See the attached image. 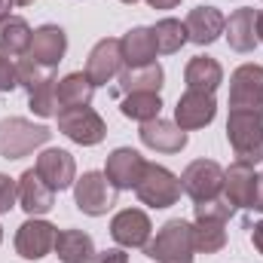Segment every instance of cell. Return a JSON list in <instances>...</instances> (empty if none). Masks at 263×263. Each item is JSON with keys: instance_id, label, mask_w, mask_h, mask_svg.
Instances as JSON below:
<instances>
[{"instance_id": "1", "label": "cell", "mask_w": 263, "mask_h": 263, "mask_svg": "<svg viewBox=\"0 0 263 263\" xmlns=\"http://www.w3.org/2000/svg\"><path fill=\"white\" fill-rule=\"evenodd\" d=\"M144 254L156 263H193V254H196L193 223H187L181 217L162 223L156 239H150L144 245Z\"/></svg>"}, {"instance_id": "2", "label": "cell", "mask_w": 263, "mask_h": 263, "mask_svg": "<svg viewBox=\"0 0 263 263\" xmlns=\"http://www.w3.org/2000/svg\"><path fill=\"white\" fill-rule=\"evenodd\" d=\"M227 138L239 162L257 165L263 159V114L260 110H230Z\"/></svg>"}, {"instance_id": "3", "label": "cell", "mask_w": 263, "mask_h": 263, "mask_svg": "<svg viewBox=\"0 0 263 263\" xmlns=\"http://www.w3.org/2000/svg\"><path fill=\"white\" fill-rule=\"evenodd\" d=\"M52 132L46 126H34L25 117H6L0 120V156L3 159H22L43 147Z\"/></svg>"}, {"instance_id": "4", "label": "cell", "mask_w": 263, "mask_h": 263, "mask_svg": "<svg viewBox=\"0 0 263 263\" xmlns=\"http://www.w3.org/2000/svg\"><path fill=\"white\" fill-rule=\"evenodd\" d=\"M138 199L150 208H168L181 199V178L172 175L165 165H156V162H147L144 165V175L135 187Z\"/></svg>"}, {"instance_id": "5", "label": "cell", "mask_w": 263, "mask_h": 263, "mask_svg": "<svg viewBox=\"0 0 263 263\" xmlns=\"http://www.w3.org/2000/svg\"><path fill=\"white\" fill-rule=\"evenodd\" d=\"M77 208L89 217H101L117 205V187L107 181L104 172H86L80 181H73Z\"/></svg>"}, {"instance_id": "6", "label": "cell", "mask_w": 263, "mask_h": 263, "mask_svg": "<svg viewBox=\"0 0 263 263\" xmlns=\"http://www.w3.org/2000/svg\"><path fill=\"white\" fill-rule=\"evenodd\" d=\"M59 132L67 135L73 144L95 147V144L104 141L107 126H104V120L86 104V107H62V110H59Z\"/></svg>"}, {"instance_id": "7", "label": "cell", "mask_w": 263, "mask_h": 263, "mask_svg": "<svg viewBox=\"0 0 263 263\" xmlns=\"http://www.w3.org/2000/svg\"><path fill=\"white\" fill-rule=\"evenodd\" d=\"M181 190L193 202H208L217 199V193L223 190V168L214 159H196L184 168L181 175Z\"/></svg>"}, {"instance_id": "8", "label": "cell", "mask_w": 263, "mask_h": 263, "mask_svg": "<svg viewBox=\"0 0 263 263\" xmlns=\"http://www.w3.org/2000/svg\"><path fill=\"white\" fill-rule=\"evenodd\" d=\"M230 110H260L263 114V67L242 65L230 77Z\"/></svg>"}, {"instance_id": "9", "label": "cell", "mask_w": 263, "mask_h": 263, "mask_svg": "<svg viewBox=\"0 0 263 263\" xmlns=\"http://www.w3.org/2000/svg\"><path fill=\"white\" fill-rule=\"evenodd\" d=\"M55 233L59 230L52 223H46V220H37V217L25 220L18 227V233H15V251H18V257H25V260L46 257L55 248Z\"/></svg>"}, {"instance_id": "10", "label": "cell", "mask_w": 263, "mask_h": 263, "mask_svg": "<svg viewBox=\"0 0 263 263\" xmlns=\"http://www.w3.org/2000/svg\"><path fill=\"white\" fill-rule=\"evenodd\" d=\"M123 70V52H120V40L104 37L92 46L89 62H86V77L92 80V86H107L114 77H120Z\"/></svg>"}, {"instance_id": "11", "label": "cell", "mask_w": 263, "mask_h": 263, "mask_svg": "<svg viewBox=\"0 0 263 263\" xmlns=\"http://www.w3.org/2000/svg\"><path fill=\"white\" fill-rule=\"evenodd\" d=\"M34 172H37L52 190H67V187H73V181H77V162H73V156H70L67 150H59V147L43 150V153L37 156Z\"/></svg>"}, {"instance_id": "12", "label": "cell", "mask_w": 263, "mask_h": 263, "mask_svg": "<svg viewBox=\"0 0 263 263\" xmlns=\"http://www.w3.org/2000/svg\"><path fill=\"white\" fill-rule=\"evenodd\" d=\"M144 165H147V159H144L138 150L120 147V150H114V153L107 156L104 175H107V181H110L117 190H135L138 181H141V175H144Z\"/></svg>"}, {"instance_id": "13", "label": "cell", "mask_w": 263, "mask_h": 263, "mask_svg": "<svg viewBox=\"0 0 263 263\" xmlns=\"http://www.w3.org/2000/svg\"><path fill=\"white\" fill-rule=\"evenodd\" d=\"M150 233H153V223L138 208H126L110 220V236L123 248H144L150 242Z\"/></svg>"}, {"instance_id": "14", "label": "cell", "mask_w": 263, "mask_h": 263, "mask_svg": "<svg viewBox=\"0 0 263 263\" xmlns=\"http://www.w3.org/2000/svg\"><path fill=\"white\" fill-rule=\"evenodd\" d=\"M217 114V104H214V95L208 92H184L178 98V107H175V123L184 132L190 129H205Z\"/></svg>"}, {"instance_id": "15", "label": "cell", "mask_w": 263, "mask_h": 263, "mask_svg": "<svg viewBox=\"0 0 263 263\" xmlns=\"http://www.w3.org/2000/svg\"><path fill=\"white\" fill-rule=\"evenodd\" d=\"M65 52H67V34L59 25H43V28L34 31L28 59H34L37 65L49 67V70H55L59 62L65 59Z\"/></svg>"}, {"instance_id": "16", "label": "cell", "mask_w": 263, "mask_h": 263, "mask_svg": "<svg viewBox=\"0 0 263 263\" xmlns=\"http://www.w3.org/2000/svg\"><path fill=\"white\" fill-rule=\"evenodd\" d=\"M254 187H257L254 165H248V162H239V159H236V162L223 172V199H227L233 208H251Z\"/></svg>"}, {"instance_id": "17", "label": "cell", "mask_w": 263, "mask_h": 263, "mask_svg": "<svg viewBox=\"0 0 263 263\" xmlns=\"http://www.w3.org/2000/svg\"><path fill=\"white\" fill-rule=\"evenodd\" d=\"M141 141L156 150V153H181L187 147V132L181 129L178 123H168V120H150V123H141Z\"/></svg>"}, {"instance_id": "18", "label": "cell", "mask_w": 263, "mask_h": 263, "mask_svg": "<svg viewBox=\"0 0 263 263\" xmlns=\"http://www.w3.org/2000/svg\"><path fill=\"white\" fill-rule=\"evenodd\" d=\"M18 202H22V208H25L31 217H37V214L52 211V205H55V190H52L34 168H28V172L18 178Z\"/></svg>"}, {"instance_id": "19", "label": "cell", "mask_w": 263, "mask_h": 263, "mask_svg": "<svg viewBox=\"0 0 263 263\" xmlns=\"http://www.w3.org/2000/svg\"><path fill=\"white\" fill-rule=\"evenodd\" d=\"M184 25H187V40H190V43L208 46V43H214V40L223 34L227 18H223V12L214 9V6H196V9H190V15H187Z\"/></svg>"}, {"instance_id": "20", "label": "cell", "mask_w": 263, "mask_h": 263, "mask_svg": "<svg viewBox=\"0 0 263 263\" xmlns=\"http://www.w3.org/2000/svg\"><path fill=\"white\" fill-rule=\"evenodd\" d=\"M120 52H123V65L126 67H144L153 65L159 49H156V37L153 28H132L129 34H123L120 40Z\"/></svg>"}, {"instance_id": "21", "label": "cell", "mask_w": 263, "mask_h": 263, "mask_svg": "<svg viewBox=\"0 0 263 263\" xmlns=\"http://www.w3.org/2000/svg\"><path fill=\"white\" fill-rule=\"evenodd\" d=\"M223 34H227L230 49H236V52H251V49L257 46V9H251V6L236 9V12L227 18Z\"/></svg>"}, {"instance_id": "22", "label": "cell", "mask_w": 263, "mask_h": 263, "mask_svg": "<svg viewBox=\"0 0 263 263\" xmlns=\"http://www.w3.org/2000/svg\"><path fill=\"white\" fill-rule=\"evenodd\" d=\"M55 254L62 263H92V257H95L92 236L83 230H59L55 233Z\"/></svg>"}, {"instance_id": "23", "label": "cell", "mask_w": 263, "mask_h": 263, "mask_svg": "<svg viewBox=\"0 0 263 263\" xmlns=\"http://www.w3.org/2000/svg\"><path fill=\"white\" fill-rule=\"evenodd\" d=\"M184 80H187L190 92H208V95H214V89L223 83V67L217 65L211 55H196V59H190V65L184 70Z\"/></svg>"}, {"instance_id": "24", "label": "cell", "mask_w": 263, "mask_h": 263, "mask_svg": "<svg viewBox=\"0 0 263 263\" xmlns=\"http://www.w3.org/2000/svg\"><path fill=\"white\" fill-rule=\"evenodd\" d=\"M31 37H34V31H31V25H28L25 18L9 15V18L0 22V52H3L6 59H22V55H28Z\"/></svg>"}, {"instance_id": "25", "label": "cell", "mask_w": 263, "mask_h": 263, "mask_svg": "<svg viewBox=\"0 0 263 263\" xmlns=\"http://www.w3.org/2000/svg\"><path fill=\"white\" fill-rule=\"evenodd\" d=\"M95 95V86L92 80L86 77V70H77V73H67L65 80L55 83V98H59V107H86Z\"/></svg>"}, {"instance_id": "26", "label": "cell", "mask_w": 263, "mask_h": 263, "mask_svg": "<svg viewBox=\"0 0 263 263\" xmlns=\"http://www.w3.org/2000/svg\"><path fill=\"white\" fill-rule=\"evenodd\" d=\"M162 80H165V73L156 62L144 67H126V70H120V92H126V95H132V92H159Z\"/></svg>"}, {"instance_id": "27", "label": "cell", "mask_w": 263, "mask_h": 263, "mask_svg": "<svg viewBox=\"0 0 263 263\" xmlns=\"http://www.w3.org/2000/svg\"><path fill=\"white\" fill-rule=\"evenodd\" d=\"M120 110H123V117H129L135 123H150V120L159 117L162 98H159V92H132V95L123 98Z\"/></svg>"}, {"instance_id": "28", "label": "cell", "mask_w": 263, "mask_h": 263, "mask_svg": "<svg viewBox=\"0 0 263 263\" xmlns=\"http://www.w3.org/2000/svg\"><path fill=\"white\" fill-rule=\"evenodd\" d=\"M227 220H196L193 227V242H196V251L202 254H217L223 245H227Z\"/></svg>"}, {"instance_id": "29", "label": "cell", "mask_w": 263, "mask_h": 263, "mask_svg": "<svg viewBox=\"0 0 263 263\" xmlns=\"http://www.w3.org/2000/svg\"><path fill=\"white\" fill-rule=\"evenodd\" d=\"M153 37H156V49L162 55H172L187 43V25L178 18H162L153 25Z\"/></svg>"}, {"instance_id": "30", "label": "cell", "mask_w": 263, "mask_h": 263, "mask_svg": "<svg viewBox=\"0 0 263 263\" xmlns=\"http://www.w3.org/2000/svg\"><path fill=\"white\" fill-rule=\"evenodd\" d=\"M28 104L37 117H52L59 114V98H55V77L49 73L46 80H40L37 86L28 89Z\"/></svg>"}, {"instance_id": "31", "label": "cell", "mask_w": 263, "mask_h": 263, "mask_svg": "<svg viewBox=\"0 0 263 263\" xmlns=\"http://www.w3.org/2000/svg\"><path fill=\"white\" fill-rule=\"evenodd\" d=\"M233 205L227 199H208V202H196V220H230L233 217Z\"/></svg>"}, {"instance_id": "32", "label": "cell", "mask_w": 263, "mask_h": 263, "mask_svg": "<svg viewBox=\"0 0 263 263\" xmlns=\"http://www.w3.org/2000/svg\"><path fill=\"white\" fill-rule=\"evenodd\" d=\"M15 86H18V67L12 59L0 52V92H12Z\"/></svg>"}, {"instance_id": "33", "label": "cell", "mask_w": 263, "mask_h": 263, "mask_svg": "<svg viewBox=\"0 0 263 263\" xmlns=\"http://www.w3.org/2000/svg\"><path fill=\"white\" fill-rule=\"evenodd\" d=\"M18 199V184L9 175H0V214H6Z\"/></svg>"}, {"instance_id": "34", "label": "cell", "mask_w": 263, "mask_h": 263, "mask_svg": "<svg viewBox=\"0 0 263 263\" xmlns=\"http://www.w3.org/2000/svg\"><path fill=\"white\" fill-rule=\"evenodd\" d=\"M92 263H129V254L123 248H107V251H95Z\"/></svg>"}, {"instance_id": "35", "label": "cell", "mask_w": 263, "mask_h": 263, "mask_svg": "<svg viewBox=\"0 0 263 263\" xmlns=\"http://www.w3.org/2000/svg\"><path fill=\"white\" fill-rule=\"evenodd\" d=\"M251 208L263 214V175H257V187H254V199H251Z\"/></svg>"}, {"instance_id": "36", "label": "cell", "mask_w": 263, "mask_h": 263, "mask_svg": "<svg viewBox=\"0 0 263 263\" xmlns=\"http://www.w3.org/2000/svg\"><path fill=\"white\" fill-rule=\"evenodd\" d=\"M251 242H254V248H257V251L263 254V220L251 227Z\"/></svg>"}, {"instance_id": "37", "label": "cell", "mask_w": 263, "mask_h": 263, "mask_svg": "<svg viewBox=\"0 0 263 263\" xmlns=\"http://www.w3.org/2000/svg\"><path fill=\"white\" fill-rule=\"evenodd\" d=\"M12 6H15L12 0H0V22H3V18H9V9H12Z\"/></svg>"}, {"instance_id": "38", "label": "cell", "mask_w": 263, "mask_h": 263, "mask_svg": "<svg viewBox=\"0 0 263 263\" xmlns=\"http://www.w3.org/2000/svg\"><path fill=\"white\" fill-rule=\"evenodd\" d=\"M257 43H263V9L257 12Z\"/></svg>"}, {"instance_id": "39", "label": "cell", "mask_w": 263, "mask_h": 263, "mask_svg": "<svg viewBox=\"0 0 263 263\" xmlns=\"http://www.w3.org/2000/svg\"><path fill=\"white\" fill-rule=\"evenodd\" d=\"M12 3H15V6H31L34 0H12Z\"/></svg>"}, {"instance_id": "40", "label": "cell", "mask_w": 263, "mask_h": 263, "mask_svg": "<svg viewBox=\"0 0 263 263\" xmlns=\"http://www.w3.org/2000/svg\"><path fill=\"white\" fill-rule=\"evenodd\" d=\"M0 242H3V230H0Z\"/></svg>"}, {"instance_id": "41", "label": "cell", "mask_w": 263, "mask_h": 263, "mask_svg": "<svg viewBox=\"0 0 263 263\" xmlns=\"http://www.w3.org/2000/svg\"><path fill=\"white\" fill-rule=\"evenodd\" d=\"M123 3H135V0H123Z\"/></svg>"}]
</instances>
